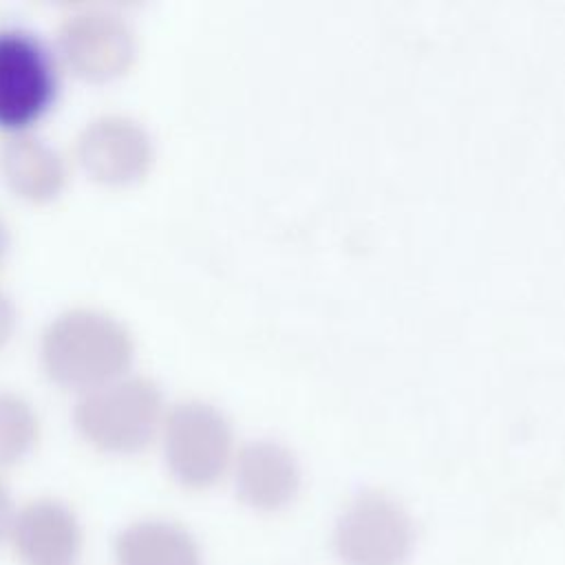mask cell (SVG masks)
Listing matches in <instances>:
<instances>
[{
    "instance_id": "10",
    "label": "cell",
    "mask_w": 565,
    "mask_h": 565,
    "mask_svg": "<svg viewBox=\"0 0 565 565\" xmlns=\"http://www.w3.org/2000/svg\"><path fill=\"white\" fill-rule=\"evenodd\" d=\"M115 565H203L196 536L179 521L141 516L126 523L113 541Z\"/></svg>"
},
{
    "instance_id": "15",
    "label": "cell",
    "mask_w": 565,
    "mask_h": 565,
    "mask_svg": "<svg viewBox=\"0 0 565 565\" xmlns=\"http://www.w3.org/2000/svg\"><path fill=\"white\" fill-rule=\"evenodd\" d=\"M2 247H4V227L0 223V254H2Z\"/></svg>"
},
{
    "instance_id": "13",
    "label": "cell",
    "mask_w": 565,
    "mask_h": 565,
    "mask_svg": "<svg viewBox=\"0 0 565 565\" xmlns=\"http://www.w3.org/2000/svg\"><path fill=\"white\" fill-rule=\"evenodd\" d=\"M15 508H18V505L13 503L9 488H7L4 481L0 479V545L7 543V536H9V530H11V521H13Z\"/></svg>"
},
{
    "instance_id": "6",
    "label": "cell",
    "mask_w": 565,
    "mask_h": 565,
    "mask_svg": "<svg viewBox=\"0 0 565 565\" xmlns=\"http://www.w3.org/2000/svg\"><path fill=\"white\" fill-rule=\"evenodd\" d=\"M7 543L20 565H75L84 525L73 505L44 494L15 508Z\"/></svg>"
},
{
    "instance_id": "11",
    "label": "cell",
    "mask_w": 565,
    "mask_h": 565,
    "mask_svg": "<svg viewBox=\"0 0 565 565\" xmlns=\"http://www.w3.org/2000/svg\"><path fill=\"white\" fill-rule=\"evenodd\" d=\"M2 168L15 190L29 196H49L64 181V163L57 150L29 132L4 141Z\"/></svg>"
},
{
    "instance_id": "8",
    "label": "cell",
    "mask_w": 565,
    "mask_h": 565,
    "mask_svg": "<svg viewBox=\"0 0 565 565\" xmlns=\"http://www.w3.org/2000/svg\"><path fill=\"white\" fill-rule=\"evenodd\" d=\"M234 483L247 505L271 512L296 497L300 466L282 441L271 437L249 439L234 459Z\"/></svg>"
},
{
    "instance_id": "3",
    "label": "cell",
    "mask_w": 565,
    "mask_h": 565,
    "mask_svg": "<svg viewBox=\"0 0 565 565\" xmlns=\"http://www.w3.org/2000/svg\"><path fill=\"white\" fill-rule=\"evenodd\" d=\"M234 435L221 408L205 399H181L163 417V450L174 479L207 488L232 461Z\"/></svg>"
},
{
    "instance_id": "14",
    "label": "cell",
    "mask_w": 565,
    "mask_h": 565,
    "mask_svg": "<svg viewBox=\"0 0 565 565\" xmlns=\"http://www.w3.org/2000/svg\"><path fill=\"white\" fill-rule=\"evenodd\" d=\"M13 316H15V311H13L11 298L4 291H0V344H2V340L9 335V331L13 327Z\"/></svg>"
},
{
    "instance_id": "4",
    "label": "cell",
    "mask_w": 565,
    "mask_h": 565,
    "mask_svg": "<svg viewBox=\"0 0 565 565\" xmlns=\"http://www.w3.org/2000/svg\"><path fill=\"white\" fill-rule=\"evenodd\" d=\"M413 543L411 514L382 490L355 494L333 527V547L344 565H404Z\"/></svg>"
},
{
    "instance_id": "2",
    "label": "cell",
    "mask_w": 565,
    "mask_h": 565,
    "mask_svg": "<svg viewBox=\"0 0 565 565\" xmlns=\"http://www.w3.org/2000/svg\"><path fill=\"white\" fill-rule=\"evenodd\" d=\"M163 397L148 375H115L84 388L75 422L95 446L115 452L139 450L161 424Z\"/></svg>"
},
{
    "instance_id": "5",
    "label": "cell",
    "mask_w": 565,
    "mask_h": 565,
    "mask_svg": "<svg viewBox=\"0 0 565 565\" xmlns=\"http://www.w3.org/2000/svg\"><path fill=\"white\" fill-rule=\"evenodd\" d=\"M57 68L46 42L22 26H0V124L22 126L53 99Z\"/></svg>"
},
{
    "instance_id": "1",
    "label": "cell",
    "mask_w": 565,
    "mask_h": 565,
    "mask_svg": "<svg viewBox=\"0 0 565 565\" xmlns=\"http://www.w3.org/2000/svg\"><path fill=\"white\" fill-rule=\"evenodd\" d=\"M132 355V338L115 316L73 307L57 313L42 331V358L49 371L84 388L121 373Z\"/></svg>"
},
{
    "instance_id": "7",
    "label": "cell",
    "mask_w": 565,
    "mask_h": 565,
    "mask_svg": "<svg viewBox=\"0 0 565 565\" xmlns=\"http://www.w3.org/2000/svg\"><path fill=\"white\" fill-rule=\"evenodd\" d=\"M60 44L66 60L84 75L108 77L126 68L135 38L130 24L113 9L86 7L64 18Z\"/></svg>"
},
{
    "instance_id": "9",
    "label": "cell",
    "mask_w": 565,
    "mask_h": 565,
    "mask_svg": "<svg viewBox=\"0 0 565 565\" xmlns=\"http://www.w3.org/2000/svg\"><path fill=\"white\" fill-rule=\"evenodd\" d=\"M77 148L84 166L110 181L135 177L150 159V137L126 115H102L86 124Z\"/></svg>"
},
{
    "instance_id": "12",
    "label": "cell",
    "mask_w": 565,
    "mask_h": 565,
    "mask_svg": "<svg viewBox=\"0 0 565 565\" xmlns=\"http://www.w3.org/2000/svg\"><path fill=\"white\" fill-rule=\"evenodd\" d=\"M38 437V417L31 404L11 391H0V466L26 455Z\"/></svg>"
}]
</instances>
